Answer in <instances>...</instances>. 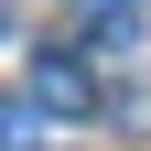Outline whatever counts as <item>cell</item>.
<instances>
[{
	"label": "cell",
	"instance_id": "obj_1",
	"mask_svg": "<svg viewBox=\"0 0 151 151\" xmlns=\"http://www.w3.org/2000/svg\"><path fill=\"white\" fill-rule=\"evenodd\" d=\"M86 97H97V86H86L76 54H32V76H22V108L32 119H86Z\"/></svg>",
	"mask_w": 151,
	"mask_h": 151
},
{
	"label": "cell",
	"instance_id": "obj_3",
	"mask_svg": "<svg viewBox=\"0 0 151 151\" xmlns=\"http://www.w3.org/2000/svg\"><path fill=\"white\" fill-rule=\"evenodd\" d=\"M0 151H32V140H22V129H11V140H0Z\"/></svg>",
	"mask_w": 151,
	"mask_h": 151
},
{
	"label": "cell",
	"instance_id": "obj_4",
	"mask_svg": "<svg viewBox=\"0 0 151 151\" xmlns=\"http://www.w3.org/2000/svg\"><path fill=\"white\" fill-rule=\"evenodd\" d=\"M0 32H11V11H0Z\"/></svg>",
	"mask_w": 151,
	"mask_h": 151
},
{
	"label": "cell",
	"instance_id": "obj_2",
	"mask_svg": "<svg viewBox=\"0 0 151 151\" xmlns=\"http://www.w3.org/2000/svg\"><path fill=\"white\" fill-rule=\"evenodd\" d=\"M140 11H151V0H76V43H97V54H119L129 32H140Z\"/></svg>",
	"mask_w": 151,
	"mask_h": 151
}]
</instances>
